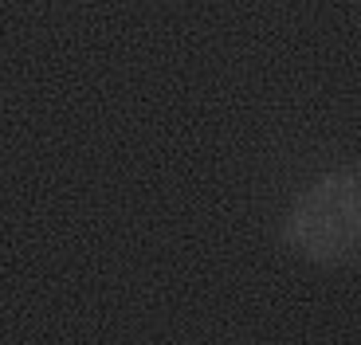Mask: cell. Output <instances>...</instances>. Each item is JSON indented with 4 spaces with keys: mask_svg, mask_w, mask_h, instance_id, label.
Wrapping results in <instances>:
<instances>
[{
    "mask_svg": "<svg viewBox=\"0 0 361 345\" xmlns=\"http://www.w3.org/2000/svg\"><path fill=\"white\" fill-rule=\"evenodd\" d=\"M287 247L314 267L361 263V165L326 172L295 200L287 224Z\"/></svg>",
    "mask_w": 361,
    "mask_h": 345,
    "instance_id": "6da1fadb",
    "label": "cell"
}]
</instances>
